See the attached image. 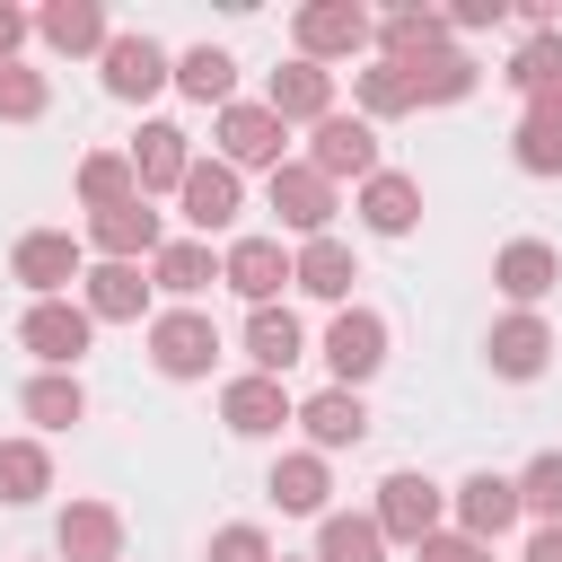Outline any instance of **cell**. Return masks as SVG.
<instances>
[{
	"mask_svg": "<svg viewBox=\"0 0 562 562\" xmlns=\"http://www.w3.org/2000/svg\"><path fill=\"white\" fill-rule=\"evenodd\" d=\"M246 360H255V378H290L307 360V325L290 307H246Z\"/></svg>",
	"mask_w": 562,
	"mask_h": 562,
	"instance_id": "27",
	"label": "cell"
},
{
	"mask_svg": "<svg viewBox=\"0 0 562 562\" xmlns=\"http://www.w3.org/2000/svg\"><path fill=\"white\" fill-rule=\"evenodd\" d=\"M553 281H562V255H553L544 237H509V246L492 255V290H501L509 307H544Z\"/></svg>",
	"mask_w": 562,
	"mask_h": 562,
	"instance_id": "20",
	"label": "cell"
},
{
	"mask_svg": "<svg viewBox=\"0 0 562 562\" xmlns=\"http://www.w3.org/2000/svg\"><path fill=\"white\" fill-rule=\"evenodd\" d=\"M53 553L61 562H123V509L114 501H70L61 527H53Z\"/></svg>",
	"mask_w": 562,
	"mask_h": 562,
	"instance_id": "23",
	"label": "cell"
},
{
	"mask_svg": "<svg viewBox=\"0 0 562 562\" xmlns=\"http://www.w3.org/2000/svg\"><path fill=\"white\" fill-rule=\"evenodd\" d=\"M9 272H18L35 299H70V281L88 272V246H79L70 228H26V237L9 246Z\"/></svg>",
	"mask_w": 562,
	"mask_h": 562,
	"instance_id": "11",
	"label": "cell"
},
{
	"mask_svg": "<svg viewBox=\"0 0 562 562\" xmlns=\"http://www.w3.org/2000/svg\"><path fill=\"white\" fill-rule=\"evenodd\" d=\"M325 369H334V386H369V378L386 369V316H378V307H334V325H325Z\"/></svg>",
	"mask_w": 562,
	"mask_h": 562,
	"instance_id": "12",
	"label": "cell"
},
{
	"mask_svg": "<svg viewBox=\"0 0 562 562\" xmlns=\"http://www.w3.org/2000/svg\"><path fill=\"white\" fill-rule=\"evenodd\" d=\"M220 422H228L237 439H281V430L299 422V395H290L281 378H255V369H246V378L220 386Z\"/></svg>",
	"mask_w": 562,
	"mask_h": 562,
	"instance_id": "14",
	"label": "cell"
},
{
	"mask_svg": "<svg viewBox=\"0 0 562 562\" xmlns=\"http://www.w3.org/2000/svg\"><path fill=\"white\" fill-rule=\"evenodd\" d=\"M518 97H553L562 88V26H536V35H518V53H509V70H501Z\"/></svg>",
	"mask_w": 562,
	"mask_h": 562,
	"instance_id": "36",
	"label": "cell"
},
{
	"mask_svg": "<svg viewBox=\"0 0 562 562\" xmlns=\"http://www.w3.org/2000/svg\"><path fill=\"white\" fill-rule=\"evenodd\" d=\"M123 158H132V184H140V193H176L184 167H193V132H184V123H140Z\"/></svg>",
	"mask_w": 562,
	"mask_h": 562,
	"instance_id": "21",
	"label": "cell"
},
{
	"mask_svg": "<svg viewBox=\"0 0 562 562\" xmlns=\"http://www.w3.org/2000/svg\"><path fill=\"white\" fill-rule=\"evenodd\" d=\"M79 307H88V325H140L149 316V263H88Z\"/></svg>",
	"mask_w": 562,
	"mask_h": 562,
	"instance_id": "18",
	"label": "cell"
},
{
	"mask_svg": "<svg viewBox=\"0 0 562 562\" xmlns=\"http://www.w3.org/2000/svg\"><path fill=\"white\" fill-rule=\"evenodd\" d=\"M509 158H518V176H562V88L527 97V114L509 132Z\"/></svg>",
	"mask_w": 562,
	"mask_h": 562,
	"instance_id": "29",
	"label": "cell"
},
{
	"mask_svg": "<svg viewBox=\"0 0 562 562\" xmlns=\"http://www.w3.org/2000/svg\"><path fill=\"white\" fill-rule=\"evenodd\" d=\"M299 430H307V448H316V457L360 448V439H369V404H360V386H316V395L299 404Z\"/></svg>",
	"mask_w": 562,
	"mask_h": 562,
	"instance_id": "22",
	"label": "cell"
},
{
	"mask_svg": "<svg viewBox=\"0 0 562 562\" xmlns=\"http://www.w3.org/2000/svg\"><path fill=\"white\" fill-rule=\"evenodd\" d=\"M35 35H44L53 53H70V61H97L105 35H114V18H105L97 0H44V9H35Z\"/></svg>",
	"mask_w": 562,
	"mask_h": 562,
	"instance_id": "26",
	"label": "cell"
},
{
	"mask_svg": "<svg viewBox=\"0 0 562 562\" xmlns=\"http://www.w3.org/2000/svg\"><path fill=\"white\" fill-rule=\"evenodd\" d=\"M369 518H378V536H386V544H422V536H439V527H448V492H439L430 474L395 465V474L378 483V509H369Z\"/></svg>",
	"mask_w": 562,
	"mask_h": 562,
	"instance_id": "6",
	"label": "cell"
},
{
	"mask_svg": "<svg viewBox=\"0 0 562 562\" xmlns=\"http://www.w3.org/2000/svg\"><path fill=\"white\" fill-rule=\"evenodd\" d=\"M413 562H492V544H474V536L439 527V536H422V544H413Z\"/></svg>",
	"mask_w": 562,
	"mask_h": 562,
	"instance_id": "42",
	"label": "cell"
},
{
	"mask_svg": "<svg viewBox=\"0 0 562 562\" xmlns=\"http://www.w3.org/2000/svg\"><path fill=\"white\" fill-rule=\"evenodd\" d=\"M211 281H220V255H211L202 237H167V246L149 255V290H167L176 307H193Z\"/></svg>",
	"mask_w": 562,
	"mask_h": 562,
	"instance_id": "28",
	"label": "cell"
},
{
	"mask_svg": "<svg viewBox=\"0 0 562 562\" xmlns=\"http://www.w3.org/2000/svg\"><path fill=\"white\" fill-rule=\"evenodd\" d=\"M483 360H492V378L527 386V378H544V369H553V325H544L536 307H509V316L483 334Z\"/></svg>",
	"mask_w": 562,
	"mask_h": 562,
	"instance_id": "13",
	"label": "cell"
},
{
	"mask_svg": "<svg viewBox=\"0 0 562 562\" xmlns=\"http://www.w3.org/2000/svg\"><path fill=\"white\" fill-rule=\"evenodd\" d=\"M448 44L457 35H448L439 9H386V18H369V61H386V70H413V61L448 53Z\"/></svg>",
	"mask_w": 562,
	"mask_h": 562,
	"instance_id": "15",
	"label": "cell"
},
{
	"mask_svg": "<svg viewBox=\"0 0 562 562\" xmlns=\"http://www.w3.org/2000/svg\"><path fill=\"white\" fill-rule=\"evenodd\" d=\"M211 140H220V167H237V176H246V167H263V176H272V167H281L290 123H281L263 97H237V105H220V114H211Z\"/></svg>",
	"mask_w": 562,
	"mask_h": 562,
	"instance_id": "5",
	"label": "cell"
},
{
	"mask_svg": "<svg viewBox=\"0 0 562 562\" xmlns=\"http://www.w3.org/2000/svg\"><path fill=\"white\" fill-rule=\"evenodd\" d=\"M404 79H413V105H465V97L483 88V70H474V53H465V44H448V53L413 61Z\"/></svg>",
	"mask_w": 562,
	"mask_h": 562,
	"instance_id": "33",
	"label": "cell"
},
{
	"mask_svg": "<svg viewBox=\"0 0 562 562\" xmlns=\"http://www.w3.org/2000/svg\"><path fill=\"white\" fill-rule=\"evenodd\" d=\"M211 562H272V536H263L255 518H228V527L211 536Z\"/></svg>",
	"mask_w": 562,
	"mask_h": 562,
	"instance_id": "41",
	"label": "cell"
},
{
	"mask_svg": "<svg viewBox=\"0 0 562 562\" xmlns=\"http://www.w3.org/2000/svg\"><path fill=\"white\" fill-rule=\"evenodd\" d=\"M176 202H184V228L211 246L220 228H237V211H246V176H237V167H220V158H193V167H184V184H176Z\"/></svg>",
	"mask_w": 562,
	"mask_h": 562,
	"instance_id": "10",
	"label": "cell"
},
{
	"mask_svg": "<svg viewBox=\"0 0 562 562\" xmlns=\"http://www.w3.org/2000/svg\"><path fill=\"white\" fill-rule=\"evenodd\" d=\"M307 167L342 193V184H369L386 158H378V123H360V114H325V123H307Z\"/></svg>",
	"mask_w": 562,
	"mask_h": 562,
	"instance_id": "3",
	"label": "cell"
},
{
	"mask_svg": "<svg viewBox=\"0 0 562 562\" xmlns=\"http://www.w3.org/2000/svg\"><path fill=\"white\" fill-rule=\"evenodd\" d=\"M527 562H562V527H536L527 536Z\"/></svg>",
	"mask_w": 562,
	"mask_h": 562,
	"instance_id": "45",
	"label": "cell"
},
{
	"mask_svg": "<svg viewBox=\"0 0 562 562\" xmlns=\"http://www.w3.org/2000/svg\"><path fill=\"white\" fill-rule=\"evenodd\" d=\"M448 518H457V536H474V544H501L509 527H518V483L509 474H465L457 492H448Z\"/></svg>",
	"mask_w": 562,
	"mask_h": 562,
	"instance_id": "17",
	"label": "cell"
},
{
	"mask_svg": "<svg viewBox=\"0 0 562 562\" xmlns=\"http://www.w3.org/2000/svg\"><path fill=\"white\" fill-rule=\"evenodd\" d=\"M448 18V35H483V26H501V0H465V9H439Z\"/></svg>",
	"mask_w": 562,
	"mask_h": 562,
	"instance_id": "43",
	"label": "cell"
},
{
	"mask_svg": "<svg viewBox=\"0 0 562 562\" xmlns=\"http://www.w3.org/2000/svg\"><path fill=\"white\" fill-rule=\"evenodd\" d=\"M351 105H360V123H395V114H413V79L386 70V61H360L351 70Z\"/></svg>",
	"mask_w": 562,
	"mask_h": 562,
	"instance_id": "37",
	"label": "cell"
},
{
	"mask_svg": "<svg viewBox=\"0 0 562 562\" xmlns=\"http://www.w3.org/2000/svg\"><path fill=\"white\" fill-rule=\"evenodd\" d=\"M351 281H360V255H351L342 237H307V246L290 255V290H307V299H325V307H351Z\"/></svg>",
	"mask_w": 562,
	"mask_h": 562,
	"instance_id": "25",
	"label": "cell"
},
{
	"mask_svg": "<svg viewBox=\"0 0 562 562\" xmlns=\"http://www.w3.org/2000/svg\"><path fill=\"white\" fill-rule=\"evenodd\" d=\"M26 35H35V18H26V9H9V0H0V70H9V61H18V44H26Z\"/></svg>",
	"mask_w": 562,
	"mask_h": 562,
	"instance_id": "44",
	"label": "cell"
},
{
	"mask_svg": "<svg viewBox=\"0 0 562 562\" xmlns=\"http://www.w3.org/2000/svg\"><path fill=\"white\" fill-rule=\"evenodd\" d=\"M351 211H360L369 237H413L422 228V184L404 167H378L369 184H351Z\"/></svg>",
	"mask_w": 562,
	"mask_h": 562,
	"instance_id": "19",
	"label": "cell"
},
{
	"mask_svg": "<svg viewBox=\"0 0 562 562\" xmlns=\"http://www.w3.org/2000/svg\"><path fill=\"white\" fill-rule=\"evenodd\" d=\"M44 105H53V79L26 70V61H9V70H0V123H35Z\"/></svg>",
	"mask_w": 562,
	"mask_h": 562,
	"instance_id": "40",
	"label": "cell"
},
{
	"mask_svg": "<svg viewBox=\"0 0 562 562\" xmlns=\"http://www.w3.org/2000/svg\"><path fill=\"white\" fill-rule=\"evenodd\" d=\"M263 211L281 220V237H299V246H307V237H334L342 193H334V184H325L307 158H281V167L263 176Z\"/></svg>",
	"mask_w": 562,
	"mask_h": 562,
	"instance_id": "2",
	"label": "cell"
},
{
	"mask_svg": "<svg viewBox=\"0 0 562 562\" xmlns=\"http://www.w3.org/2000/svg\"><path fill=\"white\" fill-rule=\"evenodd\" d=\"M53 492V448L44 439H0V509H26Z\"/></svg>",
	"mask_w": 562,
	"mask_h": 562,
	"instance_id": "34",
	"label": "cell"
},
{
	"mask_svg": "<svg viewBox=\"0 0 562 562\" xmlns=\"http://www.w3.org/2000/svg\"><path fill=\"white\" fill-rule=\"evenodd\" d=\"M272 562H299V553H272ZM307 562H316V553H307Z\"/></svg>",
	"mask_w": 562,
	"mask_h": 562,
	"instance_id": "46",
	"label": "cell"
},
{
	"mask_svg": "<svg viewBox=\"0 0 562 562\" xmlns=\"http://www.w3.org/2000/svg\"><path fill=\"white\" fill-rule=\"evenodd\" d=\"M167 88H184L193 105L220 114V105H237V53H228V44H193V53H176V79H167Z\"/></svg>",
	"mask_w": 562,
	"mask_h": 562,
	"instance_id": "32",
	"label": "cell"
},
{
	"mask_svg": "<svg viewBox=\"0 0 562 562\" xmlns=\"http://www.w3.org/2000/svg\"><path fill=\"white\" fill-rule=\"evenodd\" d=\"M97 79H105V97H123V105H149V97L176 79V53H167L158 35H132V26H114V35H105V53H97Z\"/></svg>",
	"mask_w": 562,
	"mask_h": 562,
	"instance_id": "4",
	"label": "cell"
},
{
	"mask_svg": "<svg viewBox=\"0 0 562 562\" xmlns=\"http://www.w3.org/2000/svg\"><path fill=\"white\" fill-rule=\"evenodd\" d=\"M316 562H386V536L369 509H325L316 518Z\"/></svg>",
	"mask_w": 562,
	"mask_h": 562,
	"instance_id": "35",
	"label": "cell"
},
{
	"mask_svg": "<svg viewBox=\"0 0 562 562\" xmlns=\"http://www.w3.org/2000/svg\"><path fill=\"white\" fill-rule=\"evenodd\" d=\"M263 105H272L290 132H299V123H325V114H334V70H316V61L290 53V61L263 79Z\"/></svg>",
	"mask_w": 562,
	"mask_h": 562,
	"instance_id": "24",
	"label": "cell"
},
{
	"mask_svg": "<svg viewBox=\"0 0 562 562\" xmlns=\"http://www.w3.org/2000/svg\"><path fill=\"white\" fill-rule=\"evenodd\" d=\"M290 518H325V492H334V465L316 457V448H290V457H272V483H263Z\"/></svg>",
	"mask_w": 562,
	"mask_h": 562,
	"instance_id": "31",
	"label": "cell"
},
{
	"mask_svg": "<svg viewBox=\"0 0 562 562\" xmlns=\"http://www.w3.org/2000/svg\"><path fill=\"white\" fill-rule=\"evenodd\" d=\"M290 44H299V61H360L369 53V9L360 0H307L299 18H290Z\"/></svg>",
	"mask_w": 562,
	"mask_h": 562,
	"instance_id": "7",
	"label": "cell"
},
{
	"mask_svg": "<svg viewBox=\"0 0 562 562\" xmlns=\"http://www.w3.org/2000/svg\"><path fill=\"white\" fill-rule=\"evenodd\" d=\"M509 483H518V518H536V527H562V448L527 457Z\"/></svg>",
	"mask_w": 562,
	"mask_h": 562,
	"instance_id": "38",
	"label": "cell"
},
{
	"mask_svg": "<svg viewBox=\"0 0 562 562\" xmlns=\"http://www.w3.org/2000/svg\"><path fill=\"white\" fill-rule=\"evenodd\" d=\"M18 342L35 351V369H79L88 342H97V325H88L79 299H35V307L18 316Z\"/></svg>",
	"mask_w": 562,
	"mask_h": 562,
	"instance_id": "9",
	"label": "cell"
},
{
	"mask_svg": "<svg viewBox=\"0 0 562 562\" xmlns=\"http://www.w3.org/2000/svg\"><path fill=\"white\" fill-rule=\"evenodd\" d=\"M97 263H149L158 246H167V220L149 211V193H132V202H114V211H88V237H79Z\"/></svg>",
	"mask_w": 562,
	"mask_h": 562,
	"instance_id": "8",
	"label": "cell"
},
{
	"mask_svg": "<svg viewBox=\"0 0 562 562\" xmlns=\"http://www.w3.org/2000/svg\"><path fill=\"white\" fill-rule=\"evenodd\" d=\"M140 334H149V369L176 378V386H193V378L220 369V325H211L202 307H149Z\"/></svg>",
	"mask_w": 562,
	"mask_h": 562,
	"instance_id": "1",
	"label": "cell"
},
{
	"mask_svg": "<svg viewBox=\"0 0 562 562\" xmlns=\"http://www.w3.org/2000/svg\"><path fill=\"white\" fill-rule=\"evenodd\" d=\"M18 413H26L35 430H70V422H88V386H79V369H35V378L18 386Z\"/></svg>",
	"mask_w": 562,
	"mask_h": 562,
	"instance_id": "30",
	"label": "cell"
},
{
	"mask_svg": "<svg viewBox=\"0 0 562 562\" xmlns=\"http://www.w3.org/2000/svg\"><path fill=\"white\" fill-rule=\"evenodd\" d=\"M220 281H228L246 307H281V290H290V246H281V237H228Z\"/></svg>",
	"mask_w": 562,
	"mask_h": 562,
	"instance_id": "16",
	"label": "cell"
},
{
	"mask_svg": "<svg viewBox=\"0 0 562 562\" xmlns=\"http://www.w3.org/2000/svg\"><path fill=\"white\" fill-rule=\"evenodd\" d=\"M70 184H79V202H88V211H114V202H132V193H140V184H132V158H123V149H88Z\"/></svg>",
	"mask_w": 562,
	"mask_h": 562,
	"instance_id": "39",
	"label": "cell"
}]
</instances>
